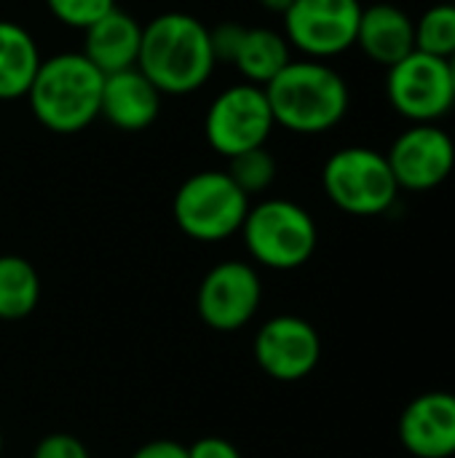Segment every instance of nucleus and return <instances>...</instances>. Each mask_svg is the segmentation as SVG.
<instances>
[{
	"instance_id": "obj_1",
	"label": "nucleus",
	"mask_w": 455,
	"mask_h": 458,
	"mask_svg": "<svg viewBox=\"0 0 455 458\" xmlns=\"http://www.w3.org/2000/svg\"><path fill=\"white\" fill-rule=\"evenodd\" d=\"M137 67L161 94L169 97H188L204 89L217 67L209 27L193 13H158L142 27Z\"/></svg>"
},
{
	"instance_id": "obj_2",
	"label": "nucleus",
	"mask_w": 455,
	"mask_h": 458,
	"mask_svg": "<svg viewBox=\"0 0 455 458\" xmlns=\"http://www.w3.org/2000/svg\"><path fill=\"white\" fill-rule=\"evenodd\" d=\"M263 89L276 126L303 137L333 131L351 107L346 78L319 59H292Z\"/></svg>"
},
{
	"instance_id": "obj_3",
	"label": "nucleus",
	"mask_w": 455,
	"mask_h": 458,
	"mask_svg": "<svg viewBox=\"0 0 455 458\" xmlns=\"http://www.w3.org/2000/svg\"><path fill=\"white\" fill-rule=\"evenodd\" d=\"M102 86L105 75L80 51H62L40 62L27 102L46 131L78 134L99 118Z\"/></svg>"
},
{
	"instance_id": "obj_4",
	"label": "nucleus",
	"mask_w": 455,
	"mask_h": 458,
	"mask_svg": "<svg viewBox=\"0 0 455 458\" xmlns=\"http://www.w3.org/2000/svg\"><path fill=\"white\" fill-rule=\"evenodd\" d=\"M239 233L252 266L271 271H295L306 266L319 244V231L311 212L290 199H265L260 204H249Z\"/></svg>"
},
{
	"instance_id": "obj_5",
	"label": "nucleus",
	"mask_w": 455,
	"mask_h": 458,
	"mask_svg": "<svg viewBox=\"0 0 455 458\" xmlns=\"http://www.w3.org/2000/svg\"><path fill=\"white\" fill-rule=\"evenodd\" d=\"M249 196L220 169L190 174L174 193L172 215L177 228L201 244H217L236 236L247 220Z\"/></svg>"
},
{
	"instance_id": "obj_6",
	"label": "nucleus",
	"mask_w": 455,
	"mask_h": 458,
	"mask_svg": "<svg viewBox=\"0 0 455 458\" xmlns=\"http://www.w3.org/2000/svg\"><path fill=\"white\" fill-rule=\"evenodd\" d=\"M322 188L341 212L354 217L386 215L400 196L386 153L367 145L335 150L322 166Z\"/></svg>"
},
{
	"instance_id": "obj_7",
	"label": "nucleus",
	"mask_w": 455,
	"mask_h": 458,
	"mask_svg": "<svg viewBox=\"0 0 455 458\" xmlns=\"http://www.w3.org/2000/svg\"><path fill=\"white\" fill-rule=\"evenodd\" d=\"M274 126L276 121L265 89L255 83H233L223 89L209 102L204 115L206 145L223 158H233L244 150L263 148Z\"/></svg>"
},
{
	"instance_id": "obj_8",
	"label": "nucleus",
	"mask_w": 455,
	"mask_h": 458,
	"mask_svg": "<svg viewBox=\"0 0 455 458\" xmlns=\"http://www.w3.org/2000/svg\"><path fill=\"white\" fill-rule=\"evenodd\" d=\"M386 99L410 123H440L455 107L448 59L410 51L386 72Z\"/></svg>"
},
{
	"instance_id": "obj_9",
	"label": "nucleus",
	"mask_w": 455,
	"mask_h": 458,
	"mask_svg": "<svg viewBox=\"0 0 455 458\" xmlns=\"http://www.w3.org/2000/svg\"><path fill=\"white\" fill-rule=\"evenodd\" d=\"M359 0H295L284 13V38L306 59H335L357 46Z\"/></svg>"
},
{
	"instance_id": "obj_10",
	"label": "nucleus",
	"mask_w": 455,
	"mask_h": 458,
	"mask_svg": "<svg viewBox=\"0 0 455 458\" xmlns=\"http://www.w3.org/2000/svg\"><path fill=\"white\" fill-rule=\"evenodd\" d=\"M260 303L263 279L247 260H223L212 266L196 290V311L201 322L217 333L244 330L257 317Z\"/></svg>"
},
{
	"instance_id": "obj_11",
	"label": "nucleus",
	"mask_w": 455,
	"mask_h": 458,
	"mask_svg": "<svg viewBox=\"0 0 455 458\" xmlns=\"http://www.w3.org/2000/svg\"><path fill=\"white\" fill-rule=\"evenodd\" d=\"M257 368L282 384L308 378L322 360V338L316 327L295 314H279L260 325L252 341Z\"/></svg>"
},
{
	"instance_id": "obj_12",
	"label": "nucleus",
	"mask_w": 455,
	"mask_h": 458,
	"mask_svg": "<svg viewBox=\"0 0 455 458\" xmlns=\"http://www.w3.org/2000/svg\"><path fill=\"white\" fill-rule=\"evenodd\" d=\"M386 161L400 191L426 193L453 174L455 142L440 123H410L392 142Z\"/></svg>"
},
{
	"instance_id": "obj_13",
	"label": "nucleus",
	"mask_w": 455,
	"mask_h": 458,
	"mask_svg": "<svg viewBox=\"0 0 455 458\" xmlns=\"http://www.w3.org/2000/svg\"><path fill=\"white\" fill-rule=\"evenodd\" d=\"M400 443L416 458L455 456V394H418L400 416Z\"/></svg>"
},
{
	"instance_id": "obj_14",
	"label": "nucleus",
	"mask_w": 455,
	"mask_h": 458,
	"mask_svg": "<svg viewBox=\"0 0 455 458\" xmlns=\"http://www.w3.org/2000/svg\"><path fill=\"white\" fill-rule=\"evenodd\" d=\"M161 91L142 75L139 67H129L105 75L99 118L118 131H145L161 115Z\"/></svg>"
},
{
	"instance_id": "obj_15",
	"label": "nucleus",
	"mask_w": 455,
	"mask_h": 458,
	"mask_svg": "<svg viewBox=\"0 0 455 458\" xmlns=\"http://www.w3.org/2000/svg\"><path fill=\"white\" fill-rule=\"evenodd\" d=\"M357 46L370 62L389 70L416 51V19L394 3L367 5L362 8Z\"/></svg>"
},
{
	"instance_id": "obj_16",
	"label": "nucleus",
	"mask_w": 455,
	"mask_h": 458,
	"mask_svg": "<svg viewBox=\"0 0 455 458\" xmlns=\"http://www.w3.org/2000/svg\"><path fill=\"white\" fill-rule=\"evenodd\" d=\"M142 46V24L121 11L118 5L97 19L91 27L83 30V48L80 54L102 72L113 75L129 67H137Z\"/></svg>"
},
{
	"instance_id": "obj_17",
	"label": "nucleus",
	"mask_w": 455,
	"mask_h": 458,
	"mask_svg": "<svg viewBox=\"0 0 455 458\" xmlns=\"http://www.w3.org/2000/svg\"><path fill=\"white\" fill-rule=\"evenodd\" d=\"M43 56L29 30L0 19V102L27 97Z\"/></svg>"
},
{
	"instance_id": "obj_18",
	"label": "nucleus",
	"mask_w": 455,
	"mask_h": 458,
	"mask_svg": "<svg viewBox=\"0 0 455 458\" xmlns=\"http://www.w3.org/2000/svg\"><path fill=\"white\" fill-rule=\"evenodd\" d=\"M290 62L292 46L287 43L284 32L271 27H247L233 67L239 70L244 83L268 86Z\"/></svg>"
},
{
	"instance_id": "obj_19",
	"label": "nucleus",
	"mask_w": 455,
	"mask_h": 458,
	"mask_svg": "<svg viewBox=\"0 0 455 458\" xmlns=\"http://www.w3.org/2000/svg\"><path fill=\"white\" fill-rule=\"evenodd\" d=\"M40 274L21 255H0V322H21L40 303Z\"/></svg>"
},
{
	"instance_id": "obj_20",
	"label": "nucleus",
	"mask_w": 455,
	"mask_h": 458,
	"mask_svg": "<svg viewBox=\"0 0 455 458\" xmlns=\"http://www.w3.org/2000/svg\"><path fill=\"white\" fill-rule=\"evenodd\" d=\"M416 51L451 59L455 54V3H437L416 19Z\"/></svg>"
},
{
	"instance_id": "obj_21",
	"label": "nucleus",
	"mask_w": 455,
	"mask_h": 458,
	"mask_svg": "<svg viewBox=\"0 0 455 458\" xmlns=\"http://www.w3.org/2000/svg\"><path fill=\"white\" fill-rule=\"evenodd\" d=\"M228 177L252 199L257 193H265L279 172V164L274 158V153L263 145V148H252L244 150L233 158H228Z\"/></svg>"
},
{
	"instance_id": "obj_22",
	"label": "nucleus",
	"mask_w": 455,
	"mask_h": 458,
	"mask_svg": "<svg viewBox=\"0 0 455 458\" xmlns=\"http://www.w3.org/2000/svg\"><path fill=\"white\" fill-rule=\"evenodd\" d=\"M51 16L72 30H86L115 8V0H46Z\"/></svg>"
},
{
	"instance_id": "obj_23",
	"label": "nucleus",
	"mask_w": 455,
	"mask_h": 458,
	"mask_svg": "<svg viewBox=\"0 0 455 458\" xmlns=\"http://www.w3.org/2000/svg\"><path fill=\"white\" fill-rule=\"evenodd\" d=\"M244 32H247V27L239 24V21H220L217 27H209V43H212L217 64L220 62L233 64V59H236V54L241 48Z\"/></svg>"
},
{
	"instance_id": "obj_24",
	"label": "nucleus",
	"mask_w": 455,
	"mask_h": 458,
	"mask_svg": "<svg viewBox=\"0 0 455 458\" xmlns=\"http://www.w3.org/2000/svg\"><path fill=\"white\" fill-rule=\"evenodd\" d=\"M32 458H91V454L78 437L67 432H54L40 437V443L32 451Z\"/></svg>"
},
{
	"instance_id": "obj_25",
	"label": "nucleus",
	"mask_w": 455,
	"mask_h": 458,
	"mask_svg": "<svg viewBox=\"0 0 455 458\" xmlns=\"http://www.w3.org/2000/svg\"><path fill=\"white\" fill-rule=\"evenodd\" d=\"M188 458H244L239 445L231 443L228 437H217V435H206L198 437L196 443L188 445Z\"/></svg>"
},
{
	"instance_id": "obj_26",
	"label": "nucleus",
	"mask_w": 455,
	"mask_h": 458,
	"mask_svg": "<svg viewBox=\"0 0 455 458\" xmlns=\"http://www.w3.org/2000/svg\"><path fill=\"white\" fill-rule=\"evenodd\" d=\"M131 458H188V445L174 440H150L139 445Z\"/></svg>"
},
{
	"instance_id": "obj_27",
	"label": "nucleus",
	"mask_w": 455,
	"mask_h": 458,
	"mask_svg": "<svg viewBox=\"0 0 455 458\" xmlns=\"http://www.w3.org/2000/svg\"><path fill=\"white\" fill-rule=\"evenodd\" d=\"M257 3H260L265 11H271V13H282V16H284L295 0H257Z\"/></svg>"
},
{
	"instance_id": "obj_28",
	"label": "nucleus",
	"mask_w": 455,
	"mask_h": 458,
	"mask_svg": "<svg viewBox=\"0 0 455 458\" xmlns=\"http://www.w3.org/2000/svg\"><path fill=\"white\" fill-rule=\"evenodd\" d=\"M448 67H451V78H453V91H455V54L448 59Z\"/></svg>"
},
{
	"instance_id": "obj_29",
	"label": "nucleus",
	"mask_w": 455,
	"mask_h": 458,
	"mask_svg": "<svg viewBox=\"0 0 455 458\" xmlns=\"http://www.w3.org/2000/svg\"><path fill=\"white\" fill-rule=\"evenodd\" d=\"M3 448H5V443H3V429H0V458H3Z\"/></svg>"
}]
</instances>
